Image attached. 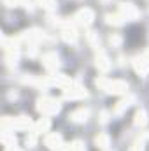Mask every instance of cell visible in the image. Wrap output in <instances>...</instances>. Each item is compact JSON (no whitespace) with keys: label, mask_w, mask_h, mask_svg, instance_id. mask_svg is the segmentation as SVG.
<instances>
[{"label":"cell","mask_w":149,"mask_h":151,"mask_svg":"<svg viewBox=\"0 0 149 151\" xmlns=\"http://www.w3.org/2000/svg\"><path fill=\"white\" fill-rule=\"evenodd\" d=\"M88 116H90V111L88 109H77V111H74L72 113V121H75V123H84L86 119H88Z\"/></svg>","instance_id":"obj_14"},{"label":"cell","mask_w":149,"mask_h":151,"mask_svg":"<svg viewBox=\"0 0 149 151\" xmlns=\"http://www.w3.org/2000/svg\"><path fill=\"white\" fill-rule=\"evenodd\" d=\"M69 151H86V150H84V144H82L81 141H74V142L70 144Z\"/></svg>","instance_id":"obj_26"},{"label":"cell","mask_w":149,"mask_h":151,"mask_svg":"<svg viewBox=\"0 0 149 151\" xmlns=\"http://www.w3.org/2000/svg\"><path fill=\"white\" fill-rule=\"evenodd\" d=\"M144 141H146V137H144V139L135 141V142H133V146L130 148V151H144Z\"/></svg>","instance_id":"obj_24"},{"label":"cell","mask_w":149,"mask_h":151,"mask_svg":"<svg viewBox=\"0 0 149 151\" xmlns=\"http://www.w3.org/2000/svg\"><path fill=\"white\" fill-rule=\"evenodd\" d=\"M28 55H30V56H35V55H37V47H35V46H32V47H30V51H28Z\"/></svg>","instance_id":"obj_28"},{"label":"cell","mask_w":149,"mask_h":151,"mask_svg":"<svg viewBox=\"0 0 149 151\" xmlns=\"http://www.w3.org/2000/svg\"><path fill=\"white\" fill-rule=\"evenodd\" d=\"M46 146L51 151H67V144L63 142L60 134H49L46 137Z\"/></svg>","instance_id":"obj_4"},{"label":"cell","mask_w":149,"mask_h":151,"mask_svg":"<svg viewBox=\"0 0 149 151\" xmlns=\"http://www.w3.org/2000/svg\"><path fill=\"white\" fill-rule=\"evenodd\" d=\"M37 111L46 116H53L60 111V102L56 99H49V97H44V99H39L37 100Z\"/></svg>","instance_id":"obj_2"},{"label":"cell","mask_w":149,"mask_h":151,"mask_svg":"<svg viewBox=\"0 0 149 151\" xmlns=\"http://www.w3.org/2000/svg\"><path fill=\"white\" fill-rule=\"evenodd\" d=\"M97 86L100 90H104L105 93H111V95H121V93H126L128 90V84L125 81H119V79H109V77H100L97 79Z\"/></svg>","instance_id":"obj_1"},{"label":"cell","mask_w":149,"mask_h":151,"mask_svg":"<svg viewBox=\"0 0 149 151\" xmlns=\"http://www.w3.org/2000/svg\"><path fill=\"white\" fill-rule=\"evenodd\" d=\"M125 21H126V19H125L119 12H116V14H109V16H107V23H109V25H116V27H117V25H123Z\"/></svg>","instance_id":"obj_18"},{"label":"cell","mask_w":149,"mask_h":151,"mask_svg":"<svg viewBox=\"0 0 149 151\" xmlns=\"http://www.w3.org/2000/svg\"><path fill=\"white\" fill-rule=\"evenodd\" d=\"M121 42V39L117 37V35H114V37H111V44H114V46H117Z\"/></svg>","instance_id":"obj_27"},{"label":"cell","mask_w":149,"mask_h":151,"mask_svg":"<svg viewBox=\"0 0 149 151\" xmlns=\"http://www.w3.org/2000/svg\"><path fill=\"white\" fill-rule=\"evenodd\" d=\"M63 95L67 97V99H72V100H75V99H84L88 93H86V90L79 84V83H70L67 88H63Z\"/></svg>","instance_id":"obj_3"},{"label":"cell","mask_w":149,"mask_h":151,"mask_svg":"<svg viewBox=\"0 0 149 151\" xmlns=\"http://www.w3.org/2000/svg\"><path fill=\"white\" fill-rule=\"evenodd\" d=\"M37 2L46 9H54L56 7V0H37Z\"/></svg>","instance_id":"obj_25"},{"label":"cell","mask_w":149,"mask_h":151,"mask_svg":"<svg viewBox=\"0 0 149 151\" xmlns=\"http://www.w3.org/2000/svg\"><path fill=\"white\" fill-rule=\"evenodd\" d=\"M7 7H30V0H4Z\"/></svg>","instance_id":"obj_19"},{"label":"cell","mask_w":149,"mask_h":151,"mask_svg":"<svg viewBox=\"0 0 149 151\" xmlns=\"http://www.w3.org/2000/svg\"><path fill=\"white\" fill-rule=\"evenodd\" d=\"M2 142L7 148H14L16 146V137H14V130H4L2 134Z\"/></svg>","instance_id":"obj_13"},{"label":"cell","mask_w":149,"mask_h":151,"mask_svg":"<svg viewBox=\"0 0 149 151\" xmlns=\"http://www.w3.org/2000/svg\"><path fill=\"white\" fill-rule=\"evenodd\" d=\"M86 39H88V42H90V46H91L93 49H98V47H100L98 34H95V32H88V34H86Z\"/></svg>","instance_id":"obj_17"},{"label":"cell","mask_w":149,"mask_h":151,"mask_svg":"<svg viewBox=\"0 0 149 151\" xmlns=\"http://www.w3.org/2000/svg\"><path fill=\"white\" fill-rule=\"evenodd\" d=\"M49 127H51V121L47 118H42V119H39V123H37V132L39 134H46L49 130Z\"/></svg>","instance_id":"obj_20"},{"label":"cell","mask_w":149,"mask_h":151,"mask_svg":"<svg viewBox=\"0 0 149 151\" xmlns=\"http://www.w3.org/2000/svg\"><path fill=\"white\" fill-rule=\"evenodd\" d=\"M5 151H21V150H18V148L14 146V148H7V150H5Z\"/></svg>","instance_id":"obj_29"},{"label":"cell","mask_w":149,"mask_h":151,"mask_svg":"<svg viewBox=\"0 0 149 151\" xmlns=\"http://www.w3.org/2000/svg\"><path fill=\"white\" fill-rule=\"evenodd\" d=\"M97 67H98V70H102V72H107V70L111 69V62H109L107 55L102 53V51L97 55Z\"/></svg>","instance_id":"obj_12"},{"label":"cell","mask_w":149,"mask_h":151,"mask_svg":"<svg viewBox=\"0 0 149 151\" xmlns=\"http://www.w3.org/2000/svg\"><path fill=\"white\" fill-rule=\"evenodd\" d=\"M148 123V113L146 111H137L135 114V125L137 127H144Z\"/></svg>","instance_id":"obj_21"},{"label":"cell","mask_w":149,"mask_h":151,"mask_svg":"<svg viewBox=\"0 0 149 151\" xmlns=\"http://www.w3.org/2000/svg\"><path fill=\"white\" fill-rule=\"evenodd\" d=\"M37 134H39L37 130H35V132H28V135H27V141H25L28 148H34V146H35V142H37Z\"/></svg>","instance_id":"obj_22"},{"label":"cell","mask_w":149,"mask_h":151,"mask_svg":"<svg viewBox=\"0 0 149 151\" xmlns=\"http://www.w3.org/2000/svg\"><path fill=\"white\" fill-rule=\"evenodd\" d=\"M30 127H32V119L30 118H27V116L14 118V130H27L28 132Z\"/></svg>","instance_id":"obj_11"},{"label":"cell","mask_w":149,"mask_h":151,"mask_svg":"<svg viewBox=\"0 0 149 151\" xmlns=\"http://www.w3.org/2000/svg\"><path fill=\"white\" fill-rule=\"evenodd\" d=\"M74 19H75V23L81 25V27H90L93 23V19H95V14H93L91 9H81V11H77Z\"/></svg>","instance_id":"obj_5"},{"label":"cell","mask_w":149,"mask_h":151,"mask_svg":"<svg viewBox=\"0 0 149 151\" xmlns=\"http://www.w3.org/2000/svg\"><path fill=\"white\" fill-rule=\"evenodd\" d=\"M132 102H133V97H126V99H123L121 102H117V106H116L114 113H123L125 109H128V107L132 106Z\"/></svg>","instance_id":"obj_16"},{"label":"cell","mask_w":149,"mask_h":151,"mask_svg":"<svg viewBox=\"0 0 149 151\" xmlns=\"http://www.w3.org/2000/svg\"><path fill=\"white\" fill-rule=\"evenodd\" d=\"M42 63H44V67L47 69V70H54L56 67H58V55L56 53H47V55H44L42 56Z\"/></svg>","instance_id":"obj_10"},{"label":"cell","mask_w":149,"mask_h":151,"mask_svg":"<svg viewBox=\"0 0 149 151\" xmlns=\"http://www.w3.org/2000/svg\"><path fill=\"white\" fill-rule=\"evenodd\" d=\"M5 60H7L9 65H16V63H18V51H9V53H5Z\"/></svg>","instance_id":"obj_23"},{"label":"cell","mask_w":149,"mask_h":151,"mask_svg":"<svg viewBox=\"0 0 149 151\" xmlns=\"http://www.w3.org/2000/svg\"><path fill=\"white\" fill-rule=\"evenodd\" d=\"M44 39V32H40L37 28H34V30H28V32H23L21 34V37L19 40H27V42H39V40H42Z\"/></svg>","instance_id":"obj_9"},{"label":"cell","mask_w":149,"mask_h":151,"mask_svg":"<svg viewBox=\"0 0 149 151\" xmlns=\"http://www.w3.org/2000/svg\"><path fill=\"white\" fill-rule=\"evenodd\" d=\"M95 144H97V148L105 150V148L111 144V139H109V135H107V134H98V135L95 137Z\"/></svg>","instance_id":"obj_15"},{"label":"cell","mask_w":149,"mask_h":151,"mask_svg":"<svg viewBox=\"0 0 149 151\" xmlns=\"http://www.w3.org/2000/svg\"><path fill=\"white\" fill-rule=\"evenodd\" d=\"M133 67H135V70H137L139 74H148L149 72V51H146L142 56L135 58Z\"/></svg>","instance_id":"obj_7"},{"label":"cell","mask_w":149,"mask_h":151,"mask_svg":"<svg viewBox=\"0 0 149 151\" xmlns=\"http://www.w3.org/2000/svg\"><path fill=\"white\" fill-rule=\"evenodd\" d=\"M62 37H63L65 42H72V44L77 40V32H75L74 25L70 21H65L62 25Z\"/></svg>","instance_id":"obj_6"},{"label":"cell","mask_w":149,"mask_h":151,"mask_svg":"<svg viewBox=\"0 0 149 151\" xmlns=\"http://www.w3.org/2000/svg\"><path fill=\"white\" fill-rule=\"evenodd\" d=\"M125 19H135L139 16V11L135 9L133 4H121L119 5V11H117Z\"/></svg>","instance_id":"obj_8"}]
</instances>
